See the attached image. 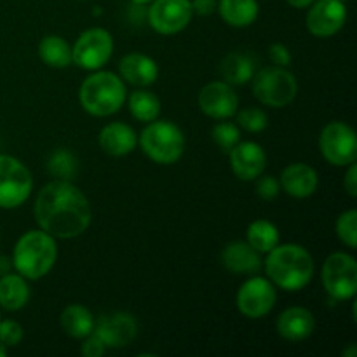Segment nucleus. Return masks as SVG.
Masks as SVG:
<instances>
[{"instance_id":"obj_1","label":"nucleus","mask_w":357,"mask_h":357,"mask_svg":"<svg viewBox=\"0 0 357 357\" xmlns=\"http://www.w3.org/2000/svg\"><path fill=\"white\" fill-rule=\"evenodd\" d=\"M33 216L38 229L54 239H75L89 229L93 208L72 181L52 180L38 192Z\"/></svg>"},{"instance_id":"obj_2","label":"nucleus","mask_w":357,"mask_h":357,"mask_svg":"<svg viewBox=\"0 0 357 357\" xmlns=\"http://www.w3.org/2000/svg\"><path fill=\"white\" fill-rule=\"evenodd\" d=\"M267 279L284 291H300L314 278V258L303 246L295 243L278 244L264 260Z\"/></svg>"},{"instance_id":"obj_3","label":"nucleus","mask_w":357,"mask_h":357,"mask_svg":"<svg viewBox=\"0 0 357 357\" xmlns=\"http://www.w3.org/2000/svg\"><path fill=\"white\" fill-rule=\"evenodd\" d=\"M14 271L24 279L37 281L45 278L58 260V244L44 230H28L17 239L13 250Z\"/></svg>"},{"instance_id":"obj_4","label":"nucleus","mask_w":357,"mask_h":357,"mask_svg":"<svg viewBox=\"0 0 357 357\" xmlns=\"http://www.w3.org/2000/svg\"><path fill=\"white\" fill-rule=\"evenodd\" d=\"M128 98L126 84L117 73L108 70H94L84 79L79 89V101L84 110L94 117H108L117 114Z\"/></svg>"},{"instance_id":"obj_5","label":"nucleus","mask_w":357,"mask_h":357,"mask_svg":"<svg viewBox=\"0 0 357 357\" xmlns=\"http://www.w3.org/2000/svg\"><path fill=\"white\" fill-rule=\"evenodd\" d=\"M143 153L160 166L176 164L185 152V135L169 121L149 122L138 138Z\"/></svg>"},{"instance_id":"obj_6","label":"nucleus","mask_w":357,"mask_h":357,"mask_svg":"<svg viewBox=\"0 0 357 357\" xmlns=\"http://www.w3.org/2000/svg\"><path fill=\"white\" fill-rule=\"evenodd\" d=\"M251 89L255 98L265 107L284 108L295 101L298 82L288 68L272 65L255 72Z\"/></svg>"},{"instance_id":"obj_7","label":"nucleus","mask_w":357,"mask_h":357,"mask_svg":"<svg viewBox=\"0 0 357 357\" xmlns=\"http://www.w3.org/2000/svg\"><path fill=\"white\" fill-rule=\"evenodd\" d=\"M321 281L328 295L338 302L352 300L357 293V261L352 255L337 251L324 260Z\"/></svg>"},{"instance_id":"obj_8","label":"nucleus","mask_w":357,"mask_h":357,"mask_svg":"<svg viewBox=\"0 0 357 357\" xmlns=\"http://www.w3.org/2000/svg\"><path fill=\"white\" fill-rule=\"evenodd\" d=\"M33 190L30 169L20 159L0 153V209H16Z\"/></svg>"},{"instance_id":"obj_9","label":"nucleus","mask_w":357,"mask_h":357,"mask_svg":"<svg viewBox=\"0 0 357 357\" xmlns=\"http://www.w3.org/2000/svg\"><path fill=\"white\" fill-rule=\"evenodd\" d=\"M114 52V37L101 26L89 28L82 31L75 44L72 45V61L79 68L94 70L103 68Z\"/></svg>"},{"instance_id":"obj_10","label":"nucleus","mask_w":357,"mask_h":357,"mask_svg":"<svg viewBox=\"0 0 357 357\" xmlns=\"http://www.w3.org/2000/svg\"><path fill=\"white\" fill-rule=\"evenodd\" d=\"M319 150L331 166L345 167L356 162L357 138L354 129L342 121H333L319 135Z\"/></svg>"},{"instance_id":"obj_11","label":"nucleus","mask_w":357,"mask_h":357,"mask_svg":"<svg viewBox=\"0 0 357 357\" xmlns=\"http://www.w3.org/2000/svg\"><path fill=\"white\" fill-rule=\"evenodd\" d=\"M275 286L261 275H251L246 279L236 296L237 309L248 319H261L268 316L275 307Z\"/></svg>"},{"instance_id":"obj_12","label":"nucleus","mask_w":357,"mask_h":357,"mask_svg":"<svg viewBox=\"0 0 357 357\" xmlns=\"http://www.w3.org/2000/svg\"><path fill=\"white\" fill-rule=\"evenodd\" d=\"M192 6L190 0H152L146 20L149 24L160 35H174L190 24Z\"/></svg>"},{"instance_id":"obj_13","label":"nucleus","mask_w":357,"mask_h":357,"mask_svg":"<svg viewBox=\"0 0 357 357\" xmlns=\"http://www.w3.org/2000/svg\"><path fill=\"white\" fill-rule=\"evenodd\" d=\"M347 21V6L344 0H314L309 6L305 23L307 30L317 38L337 35Z\"/></svg>"},{"instance_id":"obj_14","label":"nucleus","mask_w":357,"mask_h":357,"mask_svg":"<svg viewBox=\"0 0 357 357\" xmlns=\"http://www.w3.org/2000/svg\"><path fill=\"white\" fill-rule=\"evenodd\" d=\"M197 103L202 114L215 121H229L239 110V96L225 80L206 84L199 93Z\"/></svg>"},{"instance_id":"obj_15","label":"nucleus","mask_w":357,"mask_h":357,"mask_svg":"<svg viewBox=\"0 0 357 357\" xmlns=\"http://www.w3.org/2000/svg\"><path fill=\"white\" fill-rule=\"evenodd\" d=\"M93 333L101 338L107 349L128 347L138 335V323L129 312L105 314L94 321Z\"/></svg>"},{"instance_id":"obj_16","label":"nucleus","mask_w":357,"mask_h":357,"mask_svg":"<svg viewBox=\"0 0 357 357\" xmlns=\"http://www.w3.org/2000/svg\"><path fill=\"white\" fill-rule=\"evenodd\" d=\"M230 169L239 180L255 181L267 167V153L255 142H239L229 152Z\"/></svg>"},{"instance_id":"obj_17","label":"nucleus","mask_w":357,"mask_h":357,"mask_svg":"<svg viewBox=\"0 0 357 357\" xmlns=\"http://www.w3.org/2000/svg\"><path fill=\"white\" fill-rule=\"evenodd\" d=\"M220 261L229 272L237 275H255L264 267L261 255L246 241H234L223 248Z\"/></svg>"},{"instance_id":"obj_18","label":"nucleus","mask_w":357,"mask_h":357,"mask_svg":"<svg viewBox=\"0 0 357 357\" xmlns=\"http://www.w3.org/2000/svg\"><path fill=\"white\" fill-rule=\"evenodd\" d=\"M279 183H281V190L291 197L307 199L316 194L319 187V174L309 164L293 162L282 169Z\"/></svg>"},{"instance_id":"obj_19","label":"nucleus","mask_w":357,"mask_h":357,"mask_svg":"<svg viewBox=\"0 0 357 357\" xmlns=\"http://www.w3.org/2000/svg\"><path fill=\"white\" fill-rule=\"evenodd\" d=\"M275 328H278L279 337L284 338L286 342L298 344L314 333L316 319H314V314L305 307H289L282 310L281 316L278 317Z\"/></svg>"},{"instance_id":"obj_20","label":"nucleus","mask_w":357,"mask_h":357,"mask_svg":"<svg viewBox=\"0 0 357 357\" xmlns=\"http://www.w3.org/2000/svg\"><path fill=\"white\" fill-rule=\"evenodd\" d=\"M119 73L124 82L136 87L152 86L159 77V65L155 59L143 52H129L119 63Z\"/></svg>"},{"instance_id":"obj_21","label":"nucleus","mask_w":357,"mask_h":357,"mask_svg":"<svg viewBox=\"0 0 357 357\" xmlns=\"http://www.w3.org/2000/svg\"><path fill=\"white\" fill-rule=\"evenodd\" d=\"M101 150L112 157H124L138 145V135L126 122H110L100 131Z\"/></svg>"},{"instance_id":"obj_22","label":"nucleus","mask_w":357,"mask_h":357,"mask_svg":"<svg viewBox=\"0 0 357 357\" xmlns=\"http://www.w3.org/2000/svg\"><path fill=\"white\" fill-rule=\"evenodd\" d=\"M30 286L23 275L7 274L0 275V309L16 312L21 310L28 302H30Z\"/></svg>"},{"instance_id":"obj_23","label":"nucleus","mask_w":357,"mask_h":357,"mask_svg":"<svg viewBox=\"0 0 357 357\" xmlns=\"http://www.w3.org/2000/svg\"><path fill=\"white\" fill-rule=\"evenodd\" d=\"M216 10L229 26L246 28L257 21L260 6L258 0H218Z\"/></svg>"},{"instance_id":"obj_24","label":"nucleus","mask_w":357,"mask_h":357,"mask_svg":"<svg viewBox=\"0 0 357 357\" xmlns=\"http://www.w3.org/2000/svg\"><path fill=\"white\" fill-rule=\"evenodd\" d=\"M255 65L257 63L248 52H230L220 63V75L230 86H244L253 79Z\"/></svg>"},{"instance_id":"obj_25","label":"nucleus","mask_w":357,"mask_h":357,"mask_svg":"<svg viewBox=\"0 0 357 357\" xmlns=\"http://www.w3.org/2000/svg\"><path fill=\"white\" fill-rule=\"evenodd\" d=\"M59 324H61L63 331L68 337L82 340L87 335L93 333L94 328V317L87 307L79 305V303H72L66 307L59 316Z\"/></svg>"},{"instance_id":"obj_26","label":"nucleus","mask_w":357,"mask_h":357,"mask_svg":"<svg viewBox=\"0 0 357 357\" xmlns=\"http://www.w3.org/2000/svg\"><path fill=\"white\" fill-rule=\"evenodd\" d=\"M38 58L51 68H66L72 65V45L59 35H45L38 42Z\"/></svg>"},{"instance_id":"obj_27","label":"nucleus","mask_w":357,"mask_h":357,"mask_svg":"<svg viewBox=\"0 0 357 357\" xmlns=\"http://www.w3.org/2000/svg\"><path fill=\"white\" fill-rule=\"evenodd\" d=\"M279 241H281L279 229L268 220H255L246 230V243L253 246L260 255H267L268 251L274 250Z\"/></svg>"},{"instance_id":"obj_28","label":"nucleus","mask_w":357,"mask_h":357,"mask_svg":"<svg viewBox=\"0 0 357 357\" xmlns=\"http://www.w3.org/2000/svg\"><path fill=\"white\" fill-rule=\"evenodd\" d=\"M128 105L132 117L139 122H145V124L159 119L160 108H162L159 96L145 89H138L129 94Z\"/></svg>"},{"instance_id":"obj_29","label":"nucleus","mask_w":357,"mask_h":357,"mask_svg":"<svg viewBox=\"0 0 357 357\" xmlns=\"http://www.w3.org/2000/svg\"><path fill=\"white\" fill-rule=\"evenodd\" d=\"M79 164L75 155L66 149H56L47 160V171L56 180L72 181L75 178Z\"/></svg>"},{"instance_id":"obj_30","label":"nucleus","mask_w":357,"mask_h":357,"mask_svg":"<svg viewBox=\"0 0 357 357\" xmlns=\"http://www.w3.org/2000/svg\"><path fill=\"white\" fill-rule=\"evenodd\" d=\"M211 138L213 142H215V145L218 146L222 152L229 153L230 150L241 142V129L239 126L234 124V122H218V124H215V128H213Z\"/></svg>"},{"instance_id":"obj_31","label":"nucleus","mask_w":357,"mask_h":357,"mask_svg":"<svg viewBox=\"0 0 357 357\" xmlns=\"http://www.w3.org/2000/svg\"><path fill=\"white\" fill-rule=\"evenodd\" d=\"M335 230H337V236L345 246H349L351 250H356L357 248V211L356 209H349V211H344L337 220V225H335Z\"/></svg>"},{"instance_id":"obj_32","label":"nucleus","mask_w":357,"mask_h":357,"mask_svg":"<svg viewBox=\"0 0 357 357\" xmlns=\"http://www.w3.org/2000/svg\"><path fill=\"white\" fill-rule=\"evenodd\" d=\"M237 126H239V129H244V131L257 135V132H261L267 129L268 117L261 108H244V110H241L237 114Z\"/></svg>"},{"instance_id":"obj_33","label":"nucleus","mask_w":357,"mask_h":357,"mask_svg":"<svg viewBox=\"0 0 357 357\" xmlns=\"http://www.w3.org/2000/svg\"><path fill=\"white\" fill-rule=\"evenodd\" d=\"M23 340V328L14 319H0V342L9 347H16Z\"/></svg>"},{"instance_id":"obj_34","label":"nucleus","mask_w":357,"mask_h":357,"mask_svg":"<svg viewBox=\"0 0 357 357\" xmlns=\"http://www.w3.org/2000/svg\"><path fill=\"white\" fill-rule=\"evenodd\" d=\"M255 181H257V194L265 201H274L281 194V183L271 174H260Z\"/></svg>"},{"instance_id":"obj_35","label":"nucleus","mask_w":357,"mask_h":357,"mask_svg":"<svg viewBox=\"0 0 357 357\" xmlns=\"http://www.w3.org/2000/svg\"><path fill=\"white\" fill-rule=\"evenodd\" d=\"M82 340L84 344L80 347V352H82L84 357H101L105 354V351H107V347H105V344L96 333L87 335Z\"/></svg>"},{"instance_id":"obj_36","label":"nucleus","mask_w":357,"mask_h":357,"mask_svg":"<svg viewBox=\"0 0 357 357\" xmlns=\"http://www.w3.org/2000/svg\"><path fill=\"white\" fill-rule=\"evenodd\" d=\"M268 58H271L272 65L275 66H284L288 68L289 63H291V51L288 49V45L284 44H272L268 47Z\"/></svg>"},{"instance_id":"obj_37","label":"nucleus","mask_w":357,"mask_h":357,"mask_svg":"<svg viewBox=\"0 0 357 357\" xmlns=\"http://www.w3.org/2000/svg\"><path fill=\"white\" fill-rule=\"evenodd\" d=\"M192 13L197 16H211L216 13L218 0H190Z\"/></svg>"},{"instance_id":"obj_38","label":"nucleus","mask_w":357,"mask_h":357,"mask_svg":"<svg viewBox=\"0 0 357 357\" xmlns=\"http://www.w3.org/2000/svg\"><path fill=\"white\" fill-rule=\"evenodd\" d=\"M349 169L344 176V188L351 197H357V166L356 162L349 164Z\"/></svg>"},{"instance_id":"obj_39","label":"nucleus","mask_w":357,"mask_h":357,"mask_svg":"<svg viewBox=\"0 0 357 357\" xmlns=\"http://www.w3.org/2000/svg\"><path fill=\"white\" fill-rule=\"evenodd\" d=\"M286 2L291 7H295V9H307L314 0H286Z\"/></svg>"},{"instance_id":"obj_40","label":"nucleus","mask_w":357,"mask_h":357,"mask_svg":"<svg viewBox=\"0 0 357 357\" xmlns=\"http://www.w3.org/2000/svg\"><path fill=\"white\" fill-rule=\"evenodd\" d=\"M10 267H13V261H9V258L0 257V275L10 272Z\"/></svg>"},{"instance_id":"obj_41","label":"nucleus","mask_w":357,"mask_h":357,"mask_svg":"<svg viewBox=\"0 0 357 357\" xmlns=\"http://www.w3.org/2000/svg\"><path fill=\"white\" fill-rule=\"evenodd\" d=\"M344 356H345V357H356V356H357V347H356V344H351V347H349L347 351H344Z\"/></svg>"},{"instance_id":"obj_42","label":"nucleus","mask_w":357,"mask_h":357,"mask_svg":"<svg viewBox=\"0 0 357 357\" xmlns=\"http://www.w3.org/2000/svg\"><path fill=\"white\" fill-rule=\"evenodd\" d=\"M131 3H136V6H149L152 0H129Z\"/></svg>"},{"instance_id":"obj_43","label":"nucleus","mask_w":357,"mask_h":357,"mask_svg":"<svg viewBox=\"0 0 357 357\" xmlns=\"http://www.w3.org/2000/svg\"><path fill=\"white\" fill-rule=\"evenodd\" d=\"M6 354H7V347L2 344V342H0V357H3Z\"/></svg>"},{"instance_id":"obj_44","label":"nucleus","mask_w":357,"mask_h":357,"mask_svg":"<svg viewBox=\"0 0 357 357\" xmlns=\"http://www.w3.org/2000/svg\"><path fill=\"white\" fill-rule=\"evenodd\" d=\"M94 14H96V16H100V14H101V7H94Z\"/></svg>"},{"instance_id":"obj_45","label":"nucleus","mask_w":357,"mask_h":357,"mask_svg":"<svg viewBox=\"0 0 357 357\" xmlns=\"http://www.w3.org/2000/svg\"><path fill=\"white\" fill-rule=\"evenodd\" d=\"M0 319H2V317H0Z\"/></svg>"}]
</instances>
